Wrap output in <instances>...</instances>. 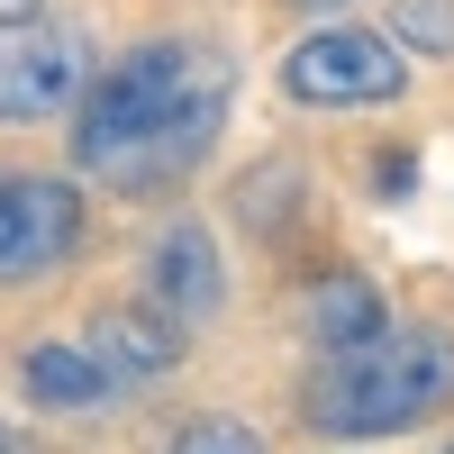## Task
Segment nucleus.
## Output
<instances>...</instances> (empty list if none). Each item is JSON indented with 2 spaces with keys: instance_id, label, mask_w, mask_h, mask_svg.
I'll return each mask as SVG.
<instances>
[{
  "instance_id": "f257e3e1",
  "label": "nucleus",
  "mask_w": 454,
  "mask_h": 454,
  "mask_svg": "<svg viewBox=\"0 0 454 454\" xmlns=\"http://www.w3.org/2000/svg\"><path fill=\"white\" fill-rule=\"evenodd\" d=\"M227 119V64L200 36H164L82 82V119H73V164L109 192H164L182 182Z\"/></svg>"
},
{
  "instance_id": "f03ea898",
  "label": "nucleus",
  "mask_w": 454,
  "mask_h": 454,
  "mask_svg": "<svg viewBox=\"0 0 454 454\" xmlns=\"http://www.w3.org/2000/svg\"><path fill=\"white\" fill-rule=\"evenodd\" d=\"M454 400V336L445 327H382L309 372L318 436H400Z\"/></svg>"
},
{
  "instance_id": "7ed1b4c3",
  "label": "nucleus",
  "mask_w": 454,
  "mask_h": 454,
  "mask_svg": "<svg viewBox=\"0 0 454 454\" xmlns=\"http://www.w3.org/2000/svg\"><path fill=\"white\" fill-rule=\"evenodd\" d=\"M282 91L309 109H372L409 91V64L382 27H318L282 55Z\"/></svg>"
},
{
  "instance_id": "20e7f679",
  "label": "nucleus",
  "mask_w": 454,
  "mask_h": 454,
  "mask_svg": "<svg viewBox=\"0 0 454 454\" xmlns=\"http://www.w3.org/2000/svg\"><path fill=\"white\" fill-rule=\"evenodd\" d=\"M91 82V36L55 27V19H19L0 27V119H55L64 100H82Z\"/></svg>"
},
{
  "instance_id": "39448f33",
  "label": "nucleus",
  "mask_w": 454,
  "mask_h": 454,
  "mask_svg": "<svg viewBox=\"0 0 454 454\" xmlns=\"http://www.w3.org/2000/svg\"><path fill=\"white\" fill-rule=\"evenodd\" d=\"M82 246V192L55 173H0V282H36Z\"/></svg>"
},
{
  "instance_id": "423d86ee",
  "label": "nucleus",
  "mask_w": 454,
  "mask_h": 454,
  "mask_svg": "<svg viewBox=\"0 0 454 454\" xmlns=\"http://www.w3.org/2000/svg\"><path fill=\"white\" fill-rule=\"evenodd\" d=\"M145 309L173 318V327H192V318H209V309H218V246L200 237L192 218L164 227V246L145 254Z\"/></svg>"
},
{
  "instance_id": "0eeeda50",
  "label": "nucleus",
  "mask_w": 454,
  "mask_h": 454,
  "mask_svg": "<svg viewBox=\"0 0 454 454\" xmlns=\"http://www.w3.org/2000/svg\"><path fill=\"white\" fill-rule=\"evenodd\" d=\"M91 355H100V372L119 391H137V382H164V372L182 364V327L155 318V309H119V318L91 327Z\"/></svg>"
},
{
  "instance_id": "6e6552de",
  "label": "nucleus",
  "mask_w": 454,
  "mask_h": 454,
  "mask_svg": "<svg viewBox=\"0 0 454 454\" xmlns=\"http://www.w3.org/2000/svg\"><path fill=\"white\" fill-rule=\"evenodd\" d=\"M391 318H382V291H372L364 273H327L318 291H309V336L327 355H346V346H364V336H382Z\"/></svg>"
},
{
  "instance_id": "1a4fd4ad",
  "label": "nucleus",
  "mask_w": 454,
  "mask_h": 454,
  "mask_svg": "<svg viewBox=\"0 0 454 454\" xmlns=\"http://www.w3.org/2000/svg\"><path fill=\"white\" fill-rule=\"evenodd\" d=\"M27 391L46 409H100V400H119V382L100 372L91 346H27Z\"/></svg>"
},
{
  "instance_id": "9d476101",
  "label": "nucleus",
  "mask_w": 454,
  "mask_h": 454,
  "mask_svg": "<svg viewBox=\"0 0 454 454\" xmlns=\"http://www.w3.org/2000/svg\"><path fill=\"white\" fill-rule=\"evenodd\" d=\"M164 454H263V436L246 419H227V409H200V419H182Z\"/></svg>"
},
{
  "instance_id": "9b49d317",
  "label": "nucleus",
  "mask_w": 454,
  "mask_h": 454,
  "mask_svg": "<svg viewBox=\"0 0 454 454\" xmlns=\"http://www.w3.org/2000/svg\"><path fill=\"white\" fill-rule=\"evenodd\" d=\"M391 46L454 55V0H400V36H391Z\"/></svg>"
},
{
  "instance_id": "f8f14e48",
  "label": "nucleus",
  "mask_w": 454,
  "mask_h": 454,
  "mask_svg": "<svg viewBox=\"0 0 454 454\" xmlns=\"http://www.w3.org/2000/svg\"><path fill=\"white\" fill-rule=\"evenodd\" d=\"M19 19H46V0H0V27H19Z\"/></svg>"
},
{
  "instance_id": "ddd939ff",
  "label": "nucleus",
  "mask_w": 454,
  "mask_h": 454,
  "mask_svg": "<svg viewBox=\"0 0 454 454\" xmlns=\"http://www.w3.org/2000/svg\"><path fill=\"white\" fill-rule=\"evenodd\" d=\"M309 10H346V0H309Z\"/></svg>"
},
{
  "instance_id": "4468645a",
  "label": "nucleus",
  "mask_w": 454,
  "mask_h": 454,
  "mask_svg": "<svg viewBox=\"0 0 454 454\" xmlns=\"http://www.w3.org/2000/svg\"><path fill=\"white\" fill-rule=\"evenodd\" d=\"M0 454H19V445H10V427H0Z\"/></svg>"
}]
</instances>
